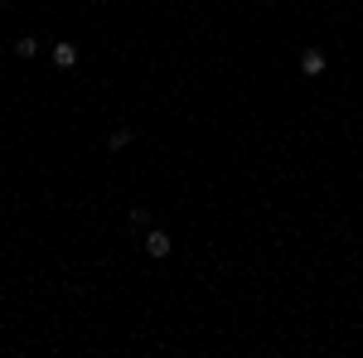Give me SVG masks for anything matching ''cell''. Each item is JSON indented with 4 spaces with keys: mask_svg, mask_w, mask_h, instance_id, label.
<instances>
[{
    "mask_svg": "<svg viewBox=\"0 0 363 358\" xmlns=\"http://www.w3.org/2000/svg\"><path fill=\"white\" fill-rule=\"evenodd\" d=\"M54 63L58 68H73V63H78V49H73V44H54Z\"/></svg>",
    "mask_w": 363,
    "mask_h": 358,
    "instance_id": "cell-4",
    "label": "cell"
},
{
    "mask_svg": "<svg viewBox=\"0 0 363 358\" xmlns=\"http://www.w3.org/2000/svg\"><path fill=\"white\" fill-rule=\"evenodd\" d=\"M145 252H150L155 262H165V257H169V233H160V228H155V233H145Z\"/></svg>",
    "mask_w": 363,
    "mask_h": 358,
    "instance_id": "cell-1",
    "label": "cell"
},
{
    "mask_svg": "<svg viewBox=\"0 0 363 358\" xmlns=\"http://www.w3.org/2000/svg\"><path fill=\"white\" fill-rule=\"evenodd\" d=\"M39 54V39H34V34H20V39H15V58H34Z\"/></svg>",
    "mask_w": 363,
    "mask_h": 358,
    "instance_id": "cell-3",
    "label": "cell"
},
{
    "mask_svg": "<svg viewBox=\"0 0 363 358\" xmlns=\"http://www.w3.org/2000/svg\"><path fill=\"white\" fill-rule=\"evenodd\" d=\"M131 136H136L131 126H116L112 136H107V145H112V150H126V145H131Z\"/></svg>",
    "mask_w": 363,
    "mask_h": 358,
    "instance_id": "cell-5",
    "label": "cell"
},
{
    "mask_svg": "<svg viewBox=\"0 0 363 358\" xmlns=\"http://www.w3.org/2000/svg\"><path fill=\"white\" fill-rule=\"evenodd\" d=\"M150 223V208H131V228H145Z\"/></svg>",
    "mask_w": 363,
    "mask_h": 358,
    "instance_id": "cell-6",
    "label": "cell"
},
{
    "mask_svg": "<svg viewBox=\"0 0 363 358\" xmlns=\"http://www.w3.org/2000/svg\"><path fill=\"white\" fill-rule=\"evenodd\" d=\"M301 73L320 78V73H325V54H320V49H306V54H301Z\"/></svg>",
    "mask_w": 363,
    "mask_h": 358,
    "instance_id": "cell-2",
    "label": "cell"
}]
</instances>
